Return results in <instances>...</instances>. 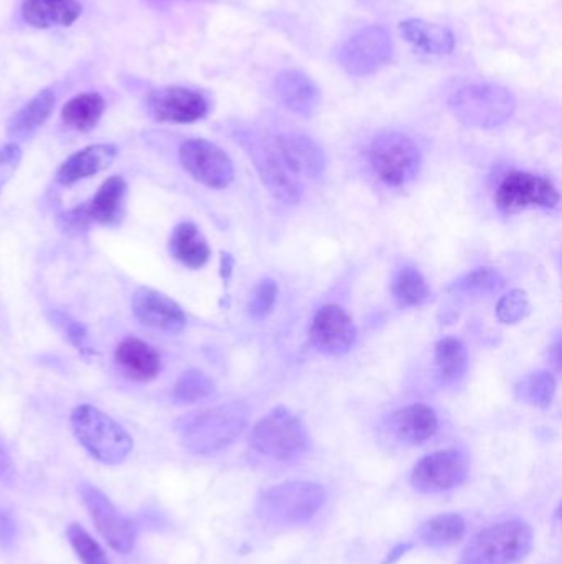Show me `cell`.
I'll return each mask as SVG.
<instances>
[{"instance_id":"cell-3","label":"cell","mask_w":562,"mask_h":564,"mask_svg":"<svg viewBox=\"0 0 562 564\" xmlns=\"http://www.w3.org/2000/svg\"><path fill=\"white\" fill-rule=\"evenodd\" d=\"M326 492L316 482H286L267 488L257 498V517L274 527H297L316 517Z\"/></svg>"},{"instance_id":"cell-4","label":"cell","mask_w":562,"mask_h":564,"mask_svg":"<svg viewBox=\"0 0 562 564\" xmlns=\"http://www.w3.org/2000/svg\"><path fill=\"white\" fill-rule=\"evenodd\" d=\"M457 120L477 129H495L515 114L516 97L506 88L492 83L467 84L449 97Z\"/></svg>"},{"instance_id":"cell-23","label":"cell","mask_w":562,"mask_h":564,"mask_svg":"<svg viewBox=\"0 0 562 564\" xmlns=\"http://www.w3.org/2000/svg\"><path fill=\"white\" fill-rule=\"evenodd\" d=\"M81 11L78 0H25L22 18L34 28L70 27Z\"/></svg>"},{"instance_id":"cell-10","label":"cell","mask_w":562,"mask_h":564,"mask_svg":"<svg viewBox=\"0 0 562 564\" xmlns=\"http://www.w3.org/2000/svg\"><path fill=\"white\" fill-rule=\"evenodd\" d=\"M496 207L506 214L528 208L558 207L559 192L549 179L531 172H509L500 182L495 194Z\"/></svg>"},{"instance_id":"cell-33","label":"cell","mask_w":562,"mask_h":564,"mask_svg":"<svg viewBox=\"0 0 562 564\" xmlns=\"http://www.w3.org/2000/svg\"><path fill=\"white\" fill-rule=\"evenodd\" d=\"M215 384L210 377L200 370H188L176 380L173 387V400L180 404L198 403L214 394Z\"/></svg>"},{"instance_id":"cell-30","label":"cell","mask_w":562,"mask_h":564,"mask_svg":"<svg viewBox=\"0 0 562 564\" xmlns=\"http://www.w3.org/2000/svg\"><path fill=\"white\" fill-rule=\"evenodd\" d=\"M393 295L398 304L403 308L421 306L429 298V288L421 271L406 266L397 274L393 283Z\"/></svg>"},{"instance_id":"cell-9","label":"cell","mask_w":562,"mask_h":564,"mask_svg":"<svg viewBox=\"0 0 562 564\" xmlns=\"http://www.w3.org/2000/svg\"><path fill=\"white\" fill-rule=\"evenodd\" d=\"M243 146L269 194L283 204H299L302 198L300 179L289 171L274 142L271 145L269 140L263 137L246 134L243 137Z\"/></svg>"},{"instance_id":"cell-38","label":"cell","mask_w":562,"mask_h":564,"mask_svg":"<svg viewBox=\"0 0 562 564\" xmlns=\"http://www.w3.org/2000/svg\"><path fill=\"white\" fill-rule=\"evenodd\" d=\"M21 161L22 151L15 142H11V145L0 149V192L11 181L12 175L18 172Z\"/></svg>"},{"instance_id":"cell-13","label":"cell","mask_w":562,"mask_h":564,"mask_svg":"<svg viewBox=\"0 0 562 564\" xmlns=\"http://www.w3.org/2000/svg\"><path fill=\"white\" fill-rule=\"evenodd\" d=\"M81 497L84 507L90 511L91 520L107 544L117 553H130L136 544V527L133 521L121 514L116 505L93 485H83Z\"/></svg>"},{"instance_id":"cell-14","label":"cell","mask_w":562,"mask_h":564,"mask_svg":"<svg viewBox=\"0 0 562 564\" xmlns=\"http://www.w3.org/2000/svg\"><path fill=\"white\" fill-rule=\"evenodd\" d=\"M147 107L162 123L192 124L207 116L210 103L204 94L191 88L167 87L149 94Z\"/></svg>"},{"instance_id":"cell-35","label":"cell","mask_w":562,"mask_h":564,"mask_svg":"<svg viewBox=\"0 0 562 564\" xmlns=\"http://www.w3.org/2000/svg\"><path fill=\"white\" fill-rule=\"evenodd\" d=\"M529 309L531 306H529L526 292L515 289L500 299L498 306H496V318L503 324H518L529 314Z\"/></svg>"},{"instance_id":"cell-8","label":"cell","mask_w":562,"mask_h":564,"mask_svg":"<svg viewBox=\"0 0 562 564\" xmlns=\"http://www.w3.org/2000/svg\"><path fill=\"white\" fill-rule=\"evenodd\" d=\"M393 38L381 25L359 28L339 50V64L349 77H369L390 64L393 57Z\"/></svg>"},{"instance_id":"cell-1","label":"cell","mask_w":562,"mask_h":564,"mask_svg":"<svg viewBox=\"0 0 562 564\" xmlns=\"http://www.w3.org/2000/svg\"><path fill=\"white\" fill-rule=\"evenodd\" d=\"M250 410L241 401L186 414L176 421L182 445L195 456H215L230 448L246 429Z\"/></svg>"},{"instance_id":"cell-20","label":"cell","mask_w":562,"mask_h":564,"mask_svg":"<svg viewBox=\"0 0 562 564\" xmlns=\"http://www.w3.org/2000/svg\"><path fill=\"white\" fill-rule=\"evenodd\" d=\"M124 197H126V182L119 175L107 179L96 195L74 210L78 221H96L101 225H114L123 215Z\"/></svg>"},{"instance_id":"cell-11","label":"cell","mask_w":562,"mask_h":564,"mask_svg":"<svg viewBox=\"0 0 562 564\" xmlns=\"http://www.w3.org/2000/svg\"><path fill=\"white\" fill-rule=\"evenodd\" d=\"M179 158L182 168L205 187L223 191L234 181L233 161L210 140H185L180 148Z\"/></svg>"},{"instance_id":"cell-28","label":"cell","mask_w":562,"mask_h":564,"mask_svg":"<svg viewBox=\"0 0 562 564\" xmlns=\"http://www.w3.org/2000/svg\"><path fill=\"white\" fill-rule=\"evenodd\" d=\"M466 537V520L457 514H443L431 518L420 528V538L426 546L452 548Z\"/></svg>"},{"instance_id":"cell-40","label":"cell","mask_w":562,"mask_h":564,"mask_svg":"<svg viewBox=\"0 0 562 564\" xmlns=\"http://www.w3.org/2000/svg\"><path fill=\"white\" fill-rule=\"evenodd\" d=\"M413 546V544H400V546L394 548L393 551H391L390 556H388V560L385 561L383 564H393L397 563L398 557L403 556L404 553H406L410 548Z\"/></svg>"},{"instance_id":"cell-18","label":"cell","mask_w":562,"mask_h":564,"mask_svg":"<svg viewBox=\"0 0 562 564\" xmlns=\"http://www.w3.org/2000/svg\"><path fill=\"white\" fill-rule=\"evenodd\" d=\"M388 426L398 441L406 446H421L436 436L439 419L433 407L417 403L394 411Z\"/></svg>"},{"instance_id":"cell-12","label":"cell","mask_w":562,"mask_h":564,"mask_svg":"<svg viewBox=\"0 0 562 564\" xmlns=\"http://www.w3.org/2000/svg\"><path fill=\"white\" fill-rule=\"evenodd\" d=\"M469 469V459L457 449L433 452L414 465L411 484L423 494H439L462 485Z\"/></svg>"},{"instance_id":"cell-22","label":"cell","mask_w":562,"mask_h":564,"mask_svg":"<svg viewBox=\"0 0 562 564\" xmlns=\"http://www.w3.org/2000/svg\"><path fill=\"white\" fill-rule=\"evenodd\" d=\"M400 32L411 47L426 55L444 57L452 54L456 48V35L450 28L423 19H408L401 22Z\"/></svg>"},{"instance_id":"cell-6","label":"cell","mask_w":562,"mask_h":564,"mask_svg":"<svg viewBox=\"0 0 562 564\" xmlns=\"http://www.w3.org/2000/svg\"><path fill=\"white\" fill-rule=\"evenodd\" d=\"M532 546V530L523 521L492 525L467 544L463 564H519Z\"/></svg>"},{"instance_id":"cell-16","label":"cell","mask_w":562,"mask_h":564,"mask_svg":"<svg viewBox=\"0 0 562 564\" xmlns=\"http://www.w3.org/2000/svg\"><path fill=\"white\" fill-rule=\"evenodd\" d=\"M133 312L144 327L165 334H180L186 325L183 309L152 288H139L134 292Z\"/></svg>"},{"instance_id":"cell-31","label":"cell","mask_w":562,"mask_h":564,"mask_svg":"<svg viewBox=\"0 0 562 564\" xmlns=\"http://www.w3.org/2000/svg\"><path fill=\"white\" fill-rule=\"evenodd\" d=\"M516 398L535 407H548L554 400L555 380L549 371H538L523 378L515 388Z\"/></svg>"},{"instance_id":"cell-24","label":"cell","mask_w":562,"mask_h":564,"mask_svg":"<svg viewBox=\"0 0 562 564\" xmlns=\"http://www.w3.org/2000/svg\"><path fill=\"white\" fill-rule=\"evenodd\" d=\"M116 364L127 377L136 381H150L162 370V361L156 348L136 337H127L116 348Z\"/></svg>"},{"instance_id":"cell-34","label":"cell","mask_w":562,"mask_h":564,"mask_svg":"<svg viewBox=\"0 0 562 564\" xmlns=\"http://www.w3.org/2000/svg\"><path fill=\"white\" fill-rule=\"evenodd\" d=\"M68 538H70L71 546H73L74 553L78 554L81 563L111 564L103 548L81 525L71 523L70 528H68Z\"/></svg>"},{"instance_id":"cell-32","label":"cell","mask_w":562,"mask_h":564,"mask_svg":"<svg viewBox=\"0 0 562 564\" xmlns=\"http://www.w3.org/2000/svg\"><path fill=\"white\" fill-rule=\"evenodd\" d=\"M503 286H505V279L498 271L493 267H480L457 279L450 291L459 295L485 296L498 292Z\"/></svg>"},{"instance_id":"cell-41","label":"cell","mask_w":562,"mask_h":564,"mask_svg":"<svg viewBox=\"0 0 562 564\" xmlns=\"http://www.w3.org/2000/svg\"><path fill=\"white\" fill-rule=\"evenodd\" d=\"M11 469V459H9L8 452L0 448V477Z\"/></svg>"},{"instance_id":"cell-39","label":"cell","mask_w":562,"mask_h":564,"mask_svg":"<svg viewBox=\"0 0 562 564\" xmlns=\"http://www.w3.org/2000/svg\"><path fill=\"white\" fill-rule=\"evenodd\" d=\"M15 534H18V528L14 520L4 508H0V544L8 546L15 540Z\"/></svg>"},{"instance_id":"cell-15","label":"cell","mask_w":562,"mask_h":564,"mask_svg":"<svg viewBox=\"0 0 562 564\" xmlns=\"http://www.w3.org/2000/svg\"><path fill=\"white\" fill-rule=\"evenodd\" d=\"M310 341L320 354L332 357L346 354L356 341L353 319L340 306H323L310 325Z\"/></svg>"},{"instance_id":"cell-21","label":"cell","mask_w":562,"mask_h":564,"mask_svg":"<svg viewBox=\"0 0 562 564\" xmlns=\"http://www.w3.org/2000/svg\"><path fill=\"white\" fill-rule=\"evenodd\" d=\"M117 156V148L113 145H94L70 156L57 171L58 184L73 185L83 179L93 177L100 172L111 168Z\"/></svg>"},{"instance_id":"cell-2","label":"cell","mask_w":562,"mask_h":564,"mask_svg":"<svg viewBox=\"0 0 562 564\" xmlns=\"http://www.w3.org/2000/svg\"><path fill=\"white\" fill-rule=\"evenodd\" d=\"M71 428L80 445L103 464H123L133 451L134 442L126 429L90 404L74 407Z\"/></svg>"},{"instance_id":"cell-5","label":"cell","mask_w":562,"mask_h":564,"mask_svg":"<svg viewBox=\"0 0 562 564\" xmlns=\"http://www.w3.org/2000/svg\"><path fill=\"white\" fill-rule=\"evenodd\" d=\"M250 445L266 458L289 462L309 451L310 439L302 419L287 407L279 406L254 426Z\"/></svg>"},{"instance_id":"cell-26","label":"cell","mask_w":562,"mask_h":564,"mask_svg":"<svg viewBox=\"0 0 562 564\" xmlns=\"http://www.w3.org/2000/svg\"><path fill=\"white\" fill-rule=\"evenodd\" d=\"M55 104H57V96L54 91H41L37 96L32 97L22 110L14 114L9 123V134L18 139L31 136L38 127L47 123L48 117L54 113Z\"/></svg>"},{"instance_id":"cell-7","label":"cell","mask_w":562,"mask_h":564,"mask_svg":"<svg viewBox=\"0 0 562 564\" xmlns=\"http://www.w3.org/2000/svg\"><path fill=\"white\" fill-rule=\"evenodd\" d=\"M369 162L381 182L390 187H403L420 175L423 156L410 136L387 130L372 139Z\"/></svg>"},{"instance_id":"cell-25","label":"cell","mask_w":562,"mask_h":564,"mask_svg":"<svg viewBox=\"0 0 562 564\" xmlns=\"http://www.w3.org/2000/svg\"><path fill=\"white\" fill-rule=\"evenodd\" d=\"M170 253L176 261L191 269H200L210 261L211 250L207 238L197 225L180 223L170 238Z\"/></svg>"},{"instance_id":"cell-17","label":"cell","mask_w":562,"mask_h":564,"mask_svg":"<svg viewBox=\"0 0 562 564\" xmlns=\"http://www.w3.org/2000/svg\"><path fill=\"white\" fill-rule=\"evenodd\" d=\"M277 152L297 179H319L325 171V154L312 137L283 133L274 139Z\"/></svg>"},{"instance_id":"cell-29","label":"cell","mask_w":562,"mask_h":564,"mask_svg":"<svg viewBox=\"0 0 562 564\" xmlns=\"http://www.w3.org/2000/svg\"><path fill=\"white\" fill-rule=\"evenodd\" d=\"M436 365L444 383H456L466 377L469 368L467 347L459 338H443L436 345Z\"/></svg>"},{"instance_id":"cell-37","label":"cell","mask_w":562,"mask_h":564,"mask_svg":"<svg viewBox=\"0 0 562 564\" xmlns=\"http://www.w3.org/2000/svg\"><path fill=\"white\" fill-rule=\"evenodd\" d=\"M57 325L60 327V331L64 332L67 341L77 347V350H80L81 354H93L90 337H88V332L87 329H84V325H81L80 322L73 321V319L67 314H57Z\"/></svg>"},{"instance_id":"cell-36","label":"cell","mask_w":562,"mask_h":564,"mask_svg":"<svg viewBox=\"0 0 562 564\" xmlns=\"http://www.w3.org/2000/svg\"><path fill=\"white\" fill-rule=\"evenodd\" d=\"M277 295H279V289H277L276 280H261L251 296L250 306H248L251 318L257 319V321L267 318L276 306Z\"/></svg>"},{"instance_id":"cell-27","label":"cell","mask_w":562,"mask_h":564,"mask_svg":"<svg viewBox=\"0 0 562 564\" xmlns=\"http://www.w3.org/2000/svg\"><path fill=\"white\" fill-rule=\"evenodd\" d=\"M104 110H106V101L100 93H81L65 104L61 119L71 129L88 133L98 126Z\"/></svg>"},{"instance_id":"cell-19","label":"cell","mask_w":562,"mask_h":564,"mask_svg":"<svg viewBox=\"0 0 562 564\" xmlns=\"http://www.w3.org/2000/svg\"><path fill=\"white\" fill-rule=\"evenodd\" d=\"M277 96L297 116L312 117L322 103L316 81L300 70H284L274 81Z\"/></svg>"}]
</instances>
